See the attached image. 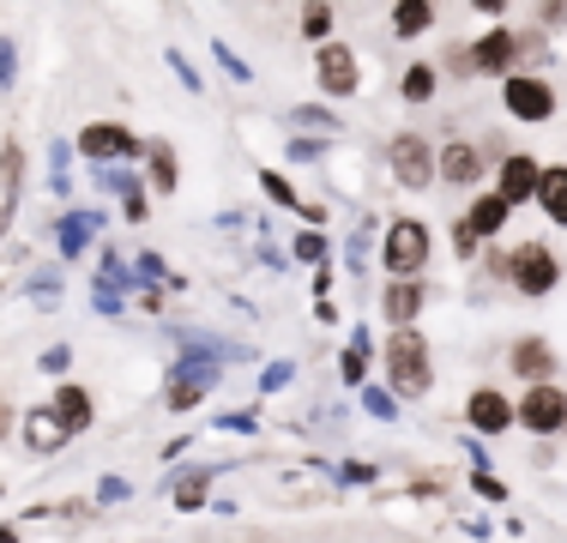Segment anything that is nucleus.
Returning a JSON list of instances; mask_svg holds the SVG:
<instances>
[{"instance_id":"8fccbe9b","label":"nucleus","mask_w":567,"mask_h":543,"mask_svg":"<svg viewBox=\"0 0 567 543\" xmlns=\"http://www.w3.org/2000/svg\"><path fill=\"white\" fill-rule=\"evenodd\" d=\"M121 217H127V224H145V217H152V194H145V187H140V194H127V199H121Z\"/></svg>"},{"instance_id":"c756f323","label":"nucleus","mask_w":567,"mask_h":543,"mask_svg":"<svg viewBox=\"0 0 567 543\" xmlns=\"http://www.w3.org/2000/svg\"><path fill=\"white\" fill-rule=\"evenodd\" d=\"M254 182H260V194L272 199V206H284V212H302V194L290 187V175H284V170H272V163H266V170L254 175Z\"/></svg>"},{"instance_id":"72a5a7b5","label":"nucleus","mask_w":567,"mask_h":543,"mask_svg":"<svg viewBox=\"0 0 567 543\" xmlns=\"http://www.w3.org/2000/svg\"><path fill=\"white\" fill-rule=\"evenodd\" d=\"M296 31H302L315 49L332 43V7H320V0H315V7H302V12H296Z\"/></svg>"},{"instance_id":"a19ab883","label":"nucleus","mask_w":567,"mask_h":543,"mask_svg":"<svg viewBox=\"0 0 567 543\" xmlns=\"http://www.w3.org/2000/svg\"><path fill=\"white\" fill-rule=\"evenodd\" d=\"M327 152H332V140H308V133H302V140H284V157H290V163H320Z\"/></svg>"},{"instance_id":"b1692460","label":"nucleus","mask_w":567,"mask_h":543,"mask_svg":"<svg viewBox=\"0 0 567 543\" xmlns=\"http://www.w3.org/2000/svg\"><path fill=\"white\" fill-rule=\"evenodd\" d=\"M399 98L411 103V109H429V103L441 98V66L435 61H411L399 73Z\"/></svg>"},{"instance_id":"0eeeda50","label":"nucleus","mask_w":567,"mask_h":543,"mask_svg":"<svg viewBox=\"0 0 567 543\" xmlns=\"http://www.w3.org/2000/svg\"><path fill=\"white\" fill-rule=\"evenodd\" d=\"M495 163L483 157V140H435V187L447 194H483Z\"/></svg>"},{"instance_id":"a18cd8bd","label":"nucleus","mask_w":567,"mask_h":543,"mask_svg":"<svg viewBox=\"0 0 567 543\" xmlns=\"http://www.w3.org/2000/svg\"><path fill=\"white\" fill-rule=\"evenodd\" d=\"M19 85V43L12 37H0V91Z\"/></svg>"},{"instance_id":"58836bf2","label":"nucleus","mask_w":567,"mask_h":543,"mask_svg":"<svg viewBox=\"0 0 567 543\" xmlns=\"http://www.w3.org/2000/svg\"><path fill=\"white\" fill-rule=\"evenodd\" d=\"M212 61H218V66H224V73H229V79H236V85H254V66H248V61H241V54H236V49H229V43H224V37H218V43H212Z\"/></svg>"},{"instance_id":"f8f14e48","label":"nucleus","mask_w":567,"mask_h":543,"mask_svg":"<svg viewBox=\"0 0 567 543\" xmlns=\"http://www.w3.org/2000/svg\"><path fill=\"white\" fill-rule=\"evenodd\" d=\"M507 375L525 380V387H544V380H561V357L544 332H519L507 345Z\"/></svg>"},{"instance_id":"412c9836","label":"nucleus","mask_w":567,"mask_h":543,"mask_svg":"<svg viewBox=\"0 0 567 543\" xmlns=\"http://www.w3.org/2000/svg\"><path fill=\"white\" fill-rule=\"evenodd\" d=\"M435 24H441L435 0H393V12H386V31H393L399 43H416V37H429Z\"/></svg>"},{"instance_id":"6e6d98bb","label":"nucleus","mask_w":567,"mask_h":543,"mask_svg":"<svg viewBox=\"0 0 567 543\" xmlns=\"http://www.w3.org/2000/svg\"><path fill=\"white\" fill-rule=\"evenodd\" d=\"M315 320L320 326H339V303H315Z\"/></svg>"},{"instance_id":"7ed1b4c3","label":"nucleus","mask_w":567,"mask_h":543,"mask_svg":"<svg viewBox=\"0 0 567 543\" xmlns=\"http://www.w3.org/2000/svg\"><path fill=\"white\" fill-rule=\"evenodd\" d=\"M502 284L513 296H525V303H544V296H556V284H561V254L549 248V242H537V236L513 242Z\"/></svg>"},{"instance_id":"f3484780","label":"nucleus","mask_w":567,"mask_h":543,"mask_svg":"<svg viewBox=\"0 0 567 543\" xmlns=\"http://www.w3.org/2000/svg\"><path fill=\"white\" fill-rule=\"evenodd\" d=\"M103 224H110L103 212H61L55 229H49V236H55V248H61V260H66V266L85 260V248L103 236Z\"/></svg>"},{"instance_id":"c03bdc74","label":"nucleus","mask_w":567,"mask_h":543,"mask_svg":"<svg viewBox=\"0 0 567 543\" xmlns=\"http://www.w3.org/2000/svg\"><path fill=\"white\" fill-rule=\"evenodd\" d=\"M532 24H537V31H561V24H567V0H544V7H532Z\"/></svg>"},{"instance_id":"4d7b16f0","label":"nucleus","mask_w":567,"mask_h":543,"mask_svg":"<svg viewBox=\"0 0 567 543\" xmlns=\"http://www.w3.org/2000/svg\"><path fill=\"white\" fill-rule=\"evenodd\" d=\"M0 543H19V525H0Z\"/></svg>"},{"instance_id":"79ce46f5","label":"nucleus","mask_w":567,"mask_h":543,"mask_svg":"<svg viewBox=\"0 0 567 543\" xmlns=\"http://www.w3.org/2000/svg\"><path fill=\"white\" fill-rule=\"evenodd\" d=\"M465 483H471V495H483V501H495V508H502V501L513 495V489H507L502 478H495V471H471V478H465Z\"/></svg>"},{"instance_id":"473e14b6","label":"nucleus","mask_w":567,"mask_h":543,"mask_svg":"<svg viewBox=\"0 0 567 543\" xmlns=\"http://www.w3.org/2000/svg\"><path fill=\"white\" fill-rule=\"evenodd\" d=\"M133 284H140V290H164V284H169L164 254H152V248H140V254H133Z\"/></svg>"},{"instance_id":"aec40b11","label":"nucleus","mask_w":567,"mask_h":543,"mask_svg":"<svg viewBox=\"0 0 567 543\" xmlns=\"http://www.w3.org/2000/svg\"><path fill=\"white\" fill-rule=\"evenodd\" d=\"M458 217H465V224L477 229V242H495V236H507L513 206H507L502 194H495V187H483V194H471V199H465V212H458Z\"/></svg>"},{"instance_id":"1a4fd4ad","label":"nucleus","mask_w":567,"mask_h":543,"mask_svg":"<svg viewBox=\"0 0 567 543\" xmlns=\"http://www.w3.org/2000/svg\"><path fill=\"white\" fill-rule=\"evenodd\" d=\"M465 73L471 79H495V85L513 79V73H519V31H513V24H489V31H477L465 43Z\"/></svg>"},{"instance_id":"20e7f679","label":"nucleus","mask_w":567,"mask_h":543,"mask_svg":"<svg viewBox=\"0 0 567 543\" xmlns=\"http://www.w3.org/2000/svg\"><path fill=\"white\" fill-rule=\"evenodd\" d=\"M73 157H85L91 170H115V163L140 170V163H145V140L127 127V121H85V127L73 133Z\"/></svg>"},{"instance_id":"2f4dec72","label":"nucleus","mask_w":567,"mask_h":543,"mask_svg":"<svg viewBox=\"0 0 567 543\" xmlns=\"http://www.w3.org/2000/svg\"><path fill=\"white\" fill-rule=\"evenodd\" d=\"M91 175H97V194H110V199H127V194L145 187V175L127 170V163H115V170H91Z\"/></svg>"},{"instance_id":"13d9d810","label":"nucleus","mask_w":567,"mask_h":543,"mask_svg":"<svg viewBox=\"0 0 567 543\" xmlns=\"http://www.w3.org/2000/svg\"><path fill=\"white\" fill-rule=\"evenodd\" d=\"M0 495H7V483H0Z\"/></svg>"},{"instance_id":"ea45409f","label":"nucleus","mask_w":567,"mask_h":543,"mask_svg":"<svg viewBox=\"0 0 567 543\" xmlns=\"http://www.w3.org/2000/svg\"><path fill=\"white\" fill-rule=\"evenodd\" d=\"M164 61H169V73H175V79H182V85H187V91H194V98H199V91H206V79H199V66H194V61H187V54H182V49H175V43L164 49Z\"/></svg>"},{"instance_id":"6ab92c4d","label":"nucleus","mask_w":567,"mask_h":543,"mask_svg":"<svg viewBox=\"0 0 567 543\" xmlns=\"http://www.w3.org/2000/svg\"><path fill=\"white\" fill-rule=\"evenodd\" d=\"M369 369H374V332L357 320V326H350V338H344V350H339V387L362 392V387H369Z\"/></svg>"},{"instance_id":"c9c22d12","label":"nucleus","mask_w":567,"mask_h":543,"mask_svg":"<svg viewBox=\"0 0 567 543\" xmlns=\"http://www.w3.org/2000/svg\"><path fill=\"white\" fill-rule=\"evenodd\" d=\"M332 478H339L344 489H374V483H381V465H369V459H339Z\"/></svg>"},{"instance_id":"a878e982","label":"nucleus","mask_w":567,"mask_h":543,"mask_svg":"<svg viewBox=\"0 0 567 543\" xmlns=\"http://www.w3.org/2000/svg\"><path fill=\"white\" fill-rule=\"evenodd\" d=\"M290 254L296 266H308V272H320V266H332V236L327 229H290Z\"/></svg>"},{"instance_id":"423d86ee","label":"nucleus","mask_w":567,"mask_h":543,"mask_svg":"<svg viewBox=\"0 0 567 543\" xmlns=\"http://www.w3.org/2000/svg\"><path fill=\"white\" fill-rule=\"evenodd\" d=\"M386 175L399 182V194H429L435 187V140L423 127H399L386 140Z\"/></svg>"},{"instance_id":"39448f33","label":"nucleus","mask_w":567,"mask_h":543,"mask_svg":"<svg viewBox=\"0 0 567 543\" xmlns=\"http://www.w3.org/2000/svg\"><path fill=\"white\" fill-rule=\"evenodd\" d=\"M502 115L519 127H549L561 115V91L549 73H513L502 79Z\"/></svg>"},{"instance_id":"9b49d317","label":"nucleus","mask_w":567,"mask_h":543,"mask_svg":"<svg viewBox=\"0 0 567 543\" xmlns=\"http://www.w3.org/2000/svg\"><path fill=\"white\" fill-rule=\"evenodd\" d=\"M489 187L507 199L513 212H519V206H537V187H544V157H532V152H502V163L489 170Z\"/></svg>"},{"instance_id":"c85d7f7f","label":"nucleus","mask_w":567,"mask_h":543,"mask_svg":"<svg viewBox=\"0 0 567 543\" xmlns=\"http://www.w3.org/2000/svg\"><path fill=\"white\" fill-rule=\"evenodd\" d=\"M513 31H519V24H513ZM549 54H556V49H549V37L537 31V24H525V31H519V73H544Z\"/></svg>"},{"instance_id":"f704fd0d","label":"nucleus","mask_w":567,"mask_h":543,"mask_svg":"<svg viewBox=\"0 0 567 543\" xmlns=\"http://www.w3.org/2000/svg\"><path fill=\"white\" fill-rule=\"evenodd\" d=\"M369 236H374V217H362V229H350L344 236V260L357 278H369Z\"/></svg>"},{"instance_id":"4be33fe9","label":"nucleus","mask_w":567,"mask_h":543,"mask_svg":"<svg viewBox=\"0 0 567 543\" xmlns=\"http://www.w3.org/2000/svg\"><path fill=\"white\" fill-rule=\"evenodd\" d=\"M19 441H24V453H37V459H55L61 447H66V434L55 429V417H49V404H37V411H24V417H19Z\"/></svg>"},{"instance_id":"5fc2aeb1","label":"nucleus","mask_w":567,"mask_h":543,"mask_svg":"<svg viewBox=\"0 0 567 543\" xmlns=\"http://www.w3.org/2000/svg\"><path fill=\"white\" fill-rule=\"evenodd\" d=\"M164 308V290H140V315H157Z\"/></svg>"},{"instance_id":"f257e3e1","label":"nucleus","mask_w":567,"mask_h":543,"mask_svg":"<svg viewBox=\"0 0 567 543\" xmlns=\"http://www.w3.org/2000/svg\"><path fill=\"white\" fill-rule=\"evenodd\" d=\"M381 387L393 392L399 404H416L435 392V350H429L423 326H399V332L381 338Z\"/></svg>"},{"instance_id":"e433bc0d","label":"nucleus","mask_w":567,"mask_h":543,"mask_svg":"<svg viewBox=\"0 0 567 543\" xmlns=\"http://www.w3.org/2000/svg\"><path fill=\"white\" fill-rule=\"evenodd\" d=\"M447 236H453V260H458V266H477V254L489 248V242H477V229H471L465 217H453V229H447Z\"/></svg>"},{"instance_id":"cd10ccee","label":"nucleus","mask_w":567,"mask_h":543,"mask_svg":"<svg viewBox=\"0 0 567 543\" xmlns=\"http://www.w3.org/2000/svg\"><path fill=\"white\" fill-rule=\"evenodd\" d=\"M91 284H97V290L103 296H140V284H133V260H121V254L115 248H103L97 254V278H91Z\"/></svg>"},{"instance_id":"3c124183","label":"nucleus","mask_w":567,"mask_h":543,"mask_svg":"<svg viewBox=\"0 0 567 543\" xmlns=\"http://www.w3.org/2000/svg\"><path fill=\"white\" fill-rule=\"evenodd\" d=\"M66 369H73V350H66V345H49V350H43V375H66Z\"/></svg>"},{"instance_id":"9d476101","label":"nucleus","mask_w":567,"mask_h":543,"mask_svg":"<svg viewBox=\"0 0 567 543\" xmlns=\"http://www.w3.org/2000/svg\"><path fill=\"white\" fill-rule=\"evenodd\" d=\"M315 85L327 91V103H344V98H357L362 91V61H357V49L350 43H320L315 49Z\"/></svg>"},{"instance_id":"864d4df0","label":"nucleus","mask_w":567,"mask_h":543,"mask_svg":"<svg viewBox=\"0 0 567 543\" xmlns=\"http://www.w3.org/2000/svg\"><path fill=\"white\" fill-rule=\"evenodd\" d=\"M91 308H97V315H121V296H103V290H91Z\"/></svg>"},{"instance_id":"6e6552de","label":"nucleus","mask_w":567,"mask_h":543,"mask_svg":"<svg viewBox=\"0 0 567 543\" xmlns=\"http://www.w3.org/2000/svg\"><path fill=\"white\" fill-rule=\"evenodd\" d=\"M513 429H525L532 441H556V434H567V387L561 380L519 387V399H513Z\"/></svg>"},{"instance_id":"5701e85b","label":"nucleus","mask_w":567,"mask_h":543,"mask_svg":"<svg viewBox=\"0 0 567 543\" xmlns=\"http://www.w3.org/2000/svg\"><path fill=\"white\" fill-rule=\"evenodd\" d=\"M284 127H302L308 140H339L344 121H339V109H332V103H290V109H284Z\"/></svg>"},{"instance_id":"bb28decb","label":"nucleus","mask_w":567,"mask_h":543,"mask_svg":"<svg viewBox=\"0 0 567 543\" xmlns=\"http://www.w3.org/2000/svg\"><path fill=\"white\" fill-rule=\"evenodd\" d=\"M212 478H218V471H182V478L169 483L175 513H199V508H212Z\"/></svg>"},{"instance_id":"49530a36","label":"nucleus","mask_w":567,"mask_h":543,"mask_svg":"<svg viewBox=\"0 0 567 543\" xmlns=\"http://www.w3.org/2000/svg\"><path fill=\"white\" fill-rule=\"evenodd\" d=\"M218 429L224 434H260V411H224Z\"/></svg>"},{"instance_id":"4468645a","label":"nucleus","mask_w":567,"mask_h":543,"mask_svg":"<svg viewBox=\"0 0 567 543\" xmlns=\"http://www.w3.org/2000/svg\"><path fill=\"white\" fill-rule=\"evenodd\" d=\"M49 417H55V429L66 434V441H79V434H91V423H97V399H91L85 380H55V392H49Z\"/></svg>"},{"instance_id":"603ef678","label":"nucleus","mask_w":567,"mask_h":543,"mask_svg":"<svg viewBox=\"0 0 567 543\" xmlns=\"http://www.w3.org/2000/svg\"><path fill=\"white\" fill-rule=\"evenodd\" d=\"M12 434H19V411H12L7 387H0V441H12Z\"/></svg>"},{"instance_id":"2eb2a0df","label":"nucleus","mask_w":567,"mask_h":543,"mask_svg":"<svg viewBox=\"0 0 567 543\" xmlns=\"http://www.w3.org/2000/svg\"><path fill=\"white\" fill-rule=\"evenodd\" d=\"M24 182H31V157H24L19 140H0V242H7L12 217H19Z\"/></svg>"},{"instance_id":"f03ea898","label":"nucleus","mask_w":567,"mask_h":543,"mask_svg":"<svg viewBox=\"0 0 567 543\" xmlns=\"http://www.w3.org/2000/svg\"><path fill=\"white\" fill-rule=\"evenodd\" d=\"M435 260V229L411 212H393L381 224V272L386 278H423Z\"/></svg>"},{"instance_id":"ddd939ff","label":"nucleus","mask_w":567,"mask_h":543,"mask_svg":"<svg viewBox=\"0 0 567 543\" xmlns=\"http://www.w3.org/2000/svg\"><path fill=\"white\" fill-rule=\"evenodd\" d=\"M465 429H477V441H495V434L513 429V392H502L495 380H477L465 392Z\"/></svg>"},{"instance_id":"09e8293b","label":"nucleus","mask_w":567,"mask_h":543,"mask_svg":"<svg viewBox=\"0 0 567 543\" xmlns=\"http://www.w3.org/2000/svg\"><path fill=\"white\" fill-rule=\"evenodd\" d=\"M66 163H73V145H66V140H49V170H55L49 182H73V175H66Z\"/></svg>"},{"instance_id":"37998d69","label":"nucleus","mask_w":567,"mask_h":543,"mask_svg":"<svg viewBox=\"0 0 567 543\" xmlns=\"http://www.w3.org/2000/svg\"><path fill=\"white\" fill-rule=\"evenodd\" d=\"M133 483L127 478H97V489H91V508H115V501H127Z\"/></svg>"},{"instance_id":"a211bd4d","label":"nucleus","mask_w":567,"mask_h":543,"mask_svg":"<svg viewBox=\"0 0 567 543\" xmlns=\"http://www.w3.org/2000/svg\"><path fill=\"white\" fill-rule=\"evenodd\" d=\"M140 175H145V194H182V157H175V145L169 140H145V163H140Z\"/></svg>"},{"instance_id":"393cba45","label":"nucleus","mask_w":567,"mask_h":543,"mask_svg":"<svg viewBox=\"0 0 567 543\" xmlns=\"http://www.w3.org/2000/svg\"><path fill=\"white\" fill-rule=\"evenodd\" d=\"M537 212L556 229H567V163H544V187H537Z\"/></svg>"},{"instance_id":"dca6fc26","label":"nucleus","mask_w":567,"mask_h":543,"mask_svg":"<svg viewBox=\"0 0 567 543\" xmlns=\"http://www.w3.org/2000/svg\"><path fill=\"white\" fill-rule=\"evenodd\" d=\"M423 308H429V278H386L381 284V320L393 326H416L423 320Z\"/></svg>"},{"instance_id":"7c9ffc66","label":"nucleus","mask_w":567,"mask_h":543,"mask_svg":"<svg viewBox=\"0 0 567 543\" xmlns=\"http://www.w3.org/2000/svg\"><path fill=\"white\" fill-rule=\"evenodd\" d=\"M357 404H362V417H374V423H399V417H404V404L386 387H374V380L357 392Z\"/></svg>"},{"instance_id":"de8ad7c7","label":"nucleus","mask_w":567,"mask_h":543,"mask_svg":"<svg viewBox=\"0 0 567 543\" xmlns=\"http://www.w3.org/2000/svg\"><path fill=\"white\" fill-rule=\"evenodd\" d=\"M24 290H31V296H49V303H55V296H61V266H43L31 284H24Z\"/></svg>"},{"instance_id":"4c0bfd02","label":"nucleus","mask_w":567,"mask_h":543,"mask_svg":"<svg viewBox=\"0 0 567 543\" xmlns=\"http://www.w3.org/2000/svg\"><path fill=\"white\" fill-rule=\"evenodd\" d=\"M290 380H296V362H290V357H272V362L260 369V380H254V387H260V399H278Z\"/></svg>"}]
</instances>
